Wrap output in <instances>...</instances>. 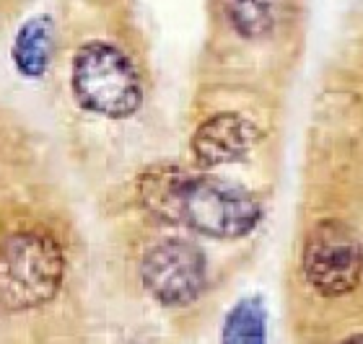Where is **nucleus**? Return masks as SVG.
<instances>
[{
	"label": "nucleus",
	"instance_id": "obj_7",
	"mask_svg": "<svg viewBox=\"0 0 363 344\" xmlns=\"http://www.w3.org/2000/svg\"><path fill=\"white\" fill-rule=\"evenodd\" d=\"M52 50V23L47 16H37L23 23L13 45V62L18 73L26 78H39L50 65Z\"/></svg>",
	"mask_w": 363,
	"mask_h": 344
},
{
	"label": "nucleus",
	"instance_id": "obj_1",
	"mask_svg": "<svg viewBox=\"0 0 363 344\" xmlns=\"http://www.w3.org/2000/svg\"><path fill=\"white\" fill-rule=\"evenodd\" d=\"M143 207L164 223L211 239H242L262 220V205L239 184L159 166L138 179Z\"/></svg>",
	"mask_w": 363,
	"mask_h": 344
},
{
	"label": "nucleus",
	"instance_id": "obj_2",
	"mask_svg": "<svg viewBox=\"0 0 363 344\" xmlns=\"http://www.w3.org/2000/svg\"><path fill=\"white\" fill-rule=\"evenodd\" d=\"M65 259L45 231H16L0 241V306L8 311L45 306L60 290Z\"/></svg>",
	"mask_w": 363,
	"mask_h": 344
},
{
	"label": "nucleus",
	"instance_id": "obj_10",
	"mask_svg": "<svg viewBox=\"0 0 363 344\" xmlns=\"http://www.w3.org/2000/svg\"><path fill=\"white\" fill-rule=\"evenodd\" d=\"M340 344H363V331H358V334H350V337L342 339Z\"/></svg>",
	"mask_w": 363,
	"mask_h": 344
},
{
	"label": "nucleus",
	"instance_id": "obj_3",
	"mask_svg": "<svg viewBox=\"0 0 363 344\" xmlns=\"http://www.w3.org/2000/svg\"><path fill=\"white\" fill-rule=\"evenodd\" d=\"M78 104L109 120H125L143 104L140 75L130 57L106 42H91L78 50L70 73Z\"/></svg>",
	"mask_w": 363,
	"mask_h": 344
},
{
	"label": "nucleus",
	"instance_id": "obj_9",
	"mask_svg": "<svg viewBox=\"0 0 363 344\" xmlns=\"http://www.w3.org/2000/svg\"><path fill=\"white\" fill-rule=\"evenodd\" d=\"M228 18L242 37L259 39L275 23L270 0H228Z\"/></svg>",
	"mask_w": 363,
	"mask_h": 344
},
{
	"label": "nucleus",
	"instance_id": "obj_5",
	"mask_svg": "<svg viewBox=\"0 0 363 344\" xmlns=\"http://www.w3.org/2000/svg\"><path fill=\"white\" fill-rule=\"evenodd\" d=\"M145 290L164 306H187L205 287V256L184 239H164L148 248L140 267Z\"/></svg>",
	"mask_w": 363,
	"mask_h": 344
},
{
	"label": "nucleus",
	"instance_id": "obj_8",
	"mask_svg": "<svg viewBox=\"0 0 363 344\" xmlns=\"http://www.w3.org/2000/svg\"><path fill=\"white\" fill-rule=\"evenodd\" d=\"M220 344H267V311L262 298H244L228 311Z\"/></svg>",
	"mask_w": 363,
	"mask_h": 344
},
{
	"label": "nucleus",
	"instance_id": "obj_6",
	"mask_svg": "<svg viewBox=\"0 0 363 344\" xmlns=\"http://www.w3.org/2000/svg\"><path fill=\"white\" fill-rule=\"evenodd\" d=\"M259 132L247 117L234 112L213 114L192 135V156L205 168L239 161L255 148Z\"/></svg>",
	"mask_w": 363,
	"mask_h": 344
},
{
	"label": "nucleus",
	"instance_id": "obj_4",
	"mask_svg": "<svg viewBox=\"0 0 363 344\" xmlns=\"http://www.w3.org/2000/svg\"><path fill=\"white\" fill-rule=\"evenodd\" d=\"M301 270L319 295H348L363 280V241L342 220H319L303 241Z\"/></svg>",
	"mask_w": 363,
	"mask_h": 344
}]
</instances>
